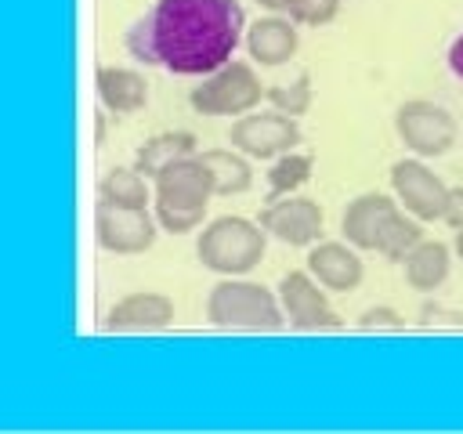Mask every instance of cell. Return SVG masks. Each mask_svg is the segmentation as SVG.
<instances>
[{
  "label": "cell",
  "instance_id": "e0dca14e",
  "mask_svg": "<svg viewBox=\"0 0 463 434\" xmlns=\"http://www.w3.org/2000/svg\"><path fill=\"white\" fill-rule=\"evenodd\" d=\"M195 152H199V141H195L188 130H166V134L148 137V141L137 148L134 166H137L145 177L156 181L170 163H177V159H184V156H195Z\"/></svg>",
  "mask_w": 463,
  "mask_h": 434
},
{
  "label": "cell",
  "instance_id": "6da1fadb",
  "mask_svg": "<svg viewBox=\"0 0 463 434\" xmlns=\"http://www.w3.org/2000/svg\"><path fill=\"white\" fill-rule=\"evenodd\" d=\"M239 36V0H156L127 29V51L137 61L177 76H206L232 61Z\"/></svg>",
  "mask_w": 463,
  "mask_h": 434
},
{
  "label": "cell",
  "instance_id": "44dd1931",
  "mask_svg": "<svg viewBox=\"0 0 463 434\" xmlns=\"http://www.w3.org/2000/svg\"><path fill=\"white\" fill-rule=\"evenodd\" d=\"M311 166H315V159L304 156V152H286V156H279V163L268 170V199L293 195V192L311 177Z\"/></svg>",
  "mask_w": 463,
  "mask_h": 434
},
{
  "label": "cell",
  "instance_id": "ffe728a7",
  "mask_svg": "<svg viewBox=\"0 0 463 434\" xmlns=\"http://www.w3.org/2000/svg\"><path fill=\"white\" fill-rule=\"evenodd\" d=\"M98 199L112 206H148V177L137 166H116L98 181Z\"/></svg>",
  "mask_w": 463,
  "mask_h": 434
},
{
  "label": "cell",
  "instance_id": "cb8c5ba5",
  "mask_svg": "<svg viewBox=\"0 0 463 434\" xmlns=\"http://www.w3.org/2000/svg\"><path fill=\"white\" fill-rule=\"evenodd\" d=\"M405 318L394 307H369L358 315V329H402Z\"/></svg>",
  "mask_w": 463,
  "mask_h": 434
},
{
  "label": "cell",
  "instance_id": "8992f818",
  "mask_svg": "<svg viewBox=\"0 0 463 434\" xmlns=\"http://www.w3.org/2000/svg\"><path fill=\"white\" fill-rule=\"evenodd\" d=\"M264 90L268 87H260L257 72L246 61H224L188 90V105L199 116H246L257 108Z\"/></svg>",
  "mask_w": 463,
  "mask_h": 434
},
{
  "label": "cell",
  "instance_id": "d6986e66",
  "mask_svg": "<svg viewBox=\"0 0 463 434\" xmlns=\"http://www.w3.org/2000/svg\"><path fill=\"white\" fill-rule=\"evenodd\" d=\"M199 156H203V163L213 174V195H239V192H246L253 184L250 156H242L239 148L235 152H228V148H206Z\"/></svg>",
  "mask_w": 463,
  "mask_h": 434
},
{
  "label": "cell",
  "instance_id": "4fadbf2b",
  "mask_svg": "<svg viewBox=\"0 0 463 434\" xmlns=\"http://www.w3.org/2000/svg\"><path fill=\"white\" fill-rule=\"evenodd\" d=\"M170 322H174V304L163 293H127L105 315L109 333H152V329H166Z\"/></svg>",
  "mask_w": 463,
  "mask_h": 434
},
{
  "label": "cell",
  "instance_id": "7402d4cb",
  "mask_svg": "<svg viewBox=\"0 0 463 434\" xmlns=\"http://www.w3.org/2000/svg\"><path fill=\"white\" fill-rule=\"evenodd\" d=\"M264 98H268L279 112H286V116H304V112L311 108V98H315L311 72H297V80L286 83V87H268Z\"/></svg>",
  "mask_w": 463,
  "mask_h": 434
},
{
  "label": "cell",
  "instance_id": "ac0fdd59",
  "mask_svg": "<svg viewBox=\"0 0 463 434\" xmlns=\"http://www.w3.org/2000/svg\"><path fill=\"white\" fill-rule=\"evenodd\" d=\"M402 264H405V282L412 289L434 293L449 278V246L438 239H420Z\"/></svg>",
  "mask_w": 463,
  "mask_h": 434
},
{
  "label": "cell",
  "instance_id": "52a82bcc",
  "mask_svg": "<svg viewBox=\"0 0 463 434\" xmlns=\"http://www.w3.org/2000/svg\"><path fill=\"white\" fill-rule=\"evenodd\" d=\"M394 130H398L402 145L420 159L445 156L456 145V119L427 98L402 101L398 112H394Z\"/></svg>",
  "mask_w": 463,
  "mask_h": 434
},
{
  "label": "cell",
  "instance_id": "83f0119b",
  "mask_svg": "<svg viewBox=\"0 0 463 434\" xmlns=\"http://www.w3.org/2000/svg\"><path fill=\"white\" fill-rule=\"evenodd\" d=\"M260 7H268V11H282V0H257Z\"/></svg>",
  "mask_w": 463,
  "mask_h": 434
},
{
  "label": "cell",
  "instance_id": "484cf974",
  "mask_svg": "<svg viewBox=\"0 0 463 434\" xmlns=\"http://www.w3.org/2000/svg\"><path fill=\"white\" fill-rule=\"evenodd\" d=\"M449 69H452V72L463 80V33H459V36L449 43Z\"/></svg>",
  "mask_w": 463,
  "mask_h": 434
},
{
  "label": "cell",
  "instance_id": "4316f807",
  "mask_svg": "<svg viewBox=\"0 0 463 434\" xmlns=\"http://www.w3.org/2000/svg\"><path fill=\"white\" fill-rule=\"evenodd\" d=\"M452 246H456V257H459V260H463V228H459V231H456V242H452Z\"/></svg>",
  "mask_w": 463,
  "mask_h": 434
},
{
  "label": "cell",
  "instance_id": "8fae6325",
  "mask_svg": "<svg viewBox=\"0 0 463 434\" xmlns=\"http://www.w3.org/2000/svg\"><path fill=\"white\" fill-rule=\"evenodd\" d=\"M279 300L293 329L300 333H322V329H340V315L329 307L326 293L318 289V278L311 271H289L279 282Z\"/></svg>",
  "mask_w": 463,
  "mask_h": 434
},
{
  "label": "cell",
  "instance_id": "9a60e30c",
  "mask_svg": "<svg viewBox=\"0 0 463 434\" xmlns=\"http://www.w3.org/2000/svg\"><path fill=\"white\" fill-rule=\"evenodd\" d=\"M297 22L293 18H279V14H268V18H257L246 33V51L257 65H282L293 58L297 51Z\"/></svg>",
  "mask_w": 463,
  "mask_h": 434
},
{
  "label": "cell",
  "instance_id": "7c38bea8",
  "mask_svg": "<svg viewBox=\"0 0 463 434\" xmlns=\"http://www.w3.org/2000/svg\"><path fill=\"white\" fill-rule=\"evenodd\" d=\"M257 221L271 239H279L286 246H315V239L322 235V206L304 195L268 199L264 210L257 213Z\"/></svg>",
  "mask_w": 463,
  "mask_h": 434
},
{
  "label": "cell",
  "instance_id": "d4e9b609",
  "mask_svg": "<svg viewBox=\"0 0 463 434\" xmlns=\"http://www.w3.org/2000/svg\"><path fill=\"white\" fill-rule=\"evenodd\" d=\"M445 221H449V228H452V231H459V228H463V188H452V195H449V210H445Z\"/></svg>",
  "mask_w": 463,
  "mask_h": 434
},
{
  "label": "cell",
  "instance_id": "5b68a950",
  "mask_svg": "<svg viewBox=\"0 0 463 434\" xmlns=\"http://www.w3.org/2000/svg\"><path fill=\"white\" fill-rule=\"evenodd\" d=\"M282 300L260 282H242V278H224L210 289L206 297V318L217 329H257V333H275L282 329Z\"/></svg>",
  "mask_w": 463,
  "mask_h": 434
},
{
  "label": "cell",
  "instance_id": "2e32d148",
  "mask_svg": "<svg viewBox=\"0 0 463 434\" xmlns=\"http://www.w3.org/2000/svg\"><path fill=\"white\" fill-rule=\"evenodd\" d=\"M98 98L109 112H137L148 101V83L137 69H123V65H101L98 76Z\"/></svg>",
  "mask_w": 463,
  "mask_h": 434
},
{
  "label": "cell",
  "instance_id": "277c9868",
  "mask_svg": "<svg viewBox=\"0 0 463 434\" xmlns=\"http://www.w3.org/2000/svg\"><path fill=\"white\" fill-rule=\"evenodd\" d=\"M268 246V231L260 221L246 217H217L195 239V257L206 271L217 275H246L260 264Z\"/></svg>",
  "mask_w": 463,
  "mask_h": 434
},
{
  "label": "cell",
  "instance_id": "603a6c76",
  "mask_svg": "<svg viewBox=\"0 0 463 434\" xmlns=\"http://www.w3.org/2000/svg\"><path fill=\"white\" fill-rule=\"evenodd\" d=\"M340 11V0H282V14L297 25H326Z\"/></svg>",
  "mask_w": 463,
  "mask_h": 434
},
{
  "label": "cell",
  "instance_id": "7a4b0ae2",
  "mask_svg": "<svg viewBox=\"0 0 463 434\" xmlns=\"http://www.w3.org/2000/svg\"><path fill=\"white\" fill-rule=\"evenodd\" d=\"M340 235L354 250H373V253H383L387 260H405L412 246L423 239L420 221L412 213L402 217L394 199L383 192H365L351 199L340 217Z\"/></svg>",
  "mask_w": 463,
  "mask_h": 434
},
{
  "label": "cell",
  "instance_id": "ba28073f",
  "mask_svg": "<svg viewBox=\"0 0 463 434\" xmlns=\"http://www.w3.org/2000/svg\"><path fill=\"white\" fill-rule=\"evenodd\" d=\"M228 141H232V148H239L250 159H279L289 148H297L300 127H297V116H286L279 108L275 112H246L242 119L232 123Z\"/></svg>",
  "mask_w": 463,
  "mask_h": 434
},
{
  "label": "cell",
  "instance_id": "5bb4252c",
  "mask_svg": "<svg viewBox=\"0 0 463 434\" xmlns=\"http://www.w3.org/2000/svg\"><path fill=\"white\" fill-rule=\"evenodd\" d=\"M307 271L318 278V286L333 293H351L362 282V260L351 250V242H315L307 253Z\"/></svg>",
  "mask_w": 463,
  "mask_h": 434
},
{
  "label": "cell",
  "instance_id": "30bf717a",
  "mask_svg": "<svg viewBox=\"0 0 463 434\" xmlns=\"http://www.w3.org/2000/svg\"><path fill=\"white\" fill-rule=\"evenodd\" d=\"M156 213H148V206H112V203H98L94 210V235L98 246L109 253H145L156 242Z\"/></svg>",
  "mask_w": 463,
  "mask_h": 434
},
{
  "label": "cell",
  "instance_id": "9c48e42d",
  "mask_svg": "<svg viewBox=\"0 0 463 434\" xmlns=\"http://www.w3.org/2000/svg\"><path fill=\"white\" fill-rule=\"evenodd\" d=\"M391 188L398 203L416 217V221H445L449 195L452 188L416 156V159H398L391 166Z\"/></svg>",
  "mask_w": 463,
  "mask_h": 434
},
{
  "label": "cell",
  "instance_id": "3957f363",
  "mask_svg": "<svg viewBox=\"0 0 463 434\" xmlns=\"http://www.w3.org/2000/svg\"><path fill=\"white\" fill-rule=\"evenodd\" d=\"M210 195H213V174L199 152L170 163L156 177V221H159V228H166L170 235H184V231L199 228V221L206 217Z\"/></svg>",
  "mask_w": 463,
  "mask_h": 434
}]
</instances>
